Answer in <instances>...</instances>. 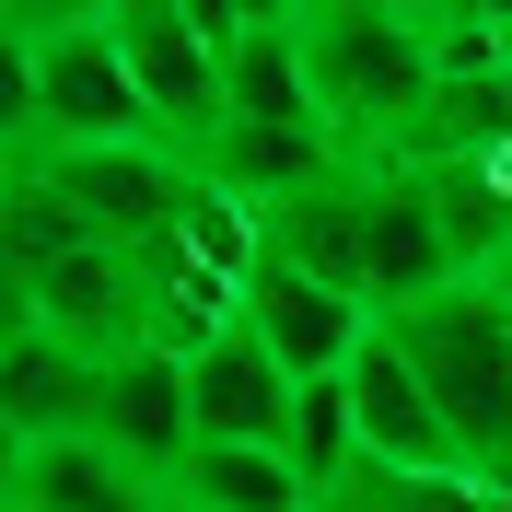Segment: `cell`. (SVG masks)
Returning <instances> with one entry per match:
<instances>
[{
  "mask_svg": "<svg viewBox=\"0 0 512 512\" xmlns=\"http://www.w3.org/2000/svg\"><path fill=\"white\" fill-rule=\"evenodd\" d=\"M175 501L198 512H315V489H303V466L268 443H198L187 478H175Z\"/></svg>",
  "mask_w": 512,
  "mask_h": 512,
  "instance_id": "4fadbf2b",
  "label": "cell"
},
{
  "mask_svg": "<svg viewBox=\"0 0 512 512\" xmlns=\"http://www.w3.org/2000/svg\"><path fill=\"white\" fill-rule=\"evenodd\" d=\"M163 512H198V501H175V489H163Z\"/></svg>",
  "mask_w": 512,
  "mask_h": 512,
  "instance_id": "e0dca14e",
  "label": "cell"
},
{
  "mask_svg": "<svg viewBox=\"0 0 512 512\" xmlns=\"http://www.w3.org/2000/svg\"><path fill=\"white\" fill-rule=\"evenodd\" d=\"M82 245H105V233L82 222L47 175L12 163V187H0V256H12V280H35V268H59V256H82Z\"/></svg>",
  "mask_w": 512,
  "mask_h": 512,
  "instance_id": "5bb4252c",
  "label": "cell"
},
{
  "mask_svg": "<svg viewBox=\"0 0 512 512\" xmlns=\"http://www.w3.org/2000/svg\"><path fill=\"white\" fill-rule=\"evenodd\" d=\"M501 35H512V24H501Z\"/></svg>",
  "mask_w": 512,
  "mask_h": 512,
  "instance_id": "ac0fdd59",
  "label": "cell"
},
{
  "mask_svg": "<svg viewBox=\"0 0 512 512\" xmlns=\"http://www.w3.org/2000/svg\"><path fill=\"white\" fill-rule=\"evenodd\" d=\"M0 512H163V489L105 443H35L0 466Z\"/></svg>",
  "mask_w": 512,
  "mask_h": 512,
  "instance_id": "7c38bea8",
  "label": "cell"
},
{
  "mask_svg": "<svg viewBox=\"0 0 512 512\" xmlns=\"http://www.w3.org/2000/svg\"><path fill=\"white\" fill-rule=\"evenodd\" d=\"M0 70H12V163L152 140L140 82H128V59H117V12H12Z\"/></svg>",
  "mask_w": 512,
  "mask_h": 512,
  "instance_id": "7a4b0ae2",
  "label": "cell"
},
{
  "mask_svg": "<svg viewBox=\"0 0 512 512\" xmlns=\"http://www.w3.org/2000/svg\"><path fill=\"white\" fill-rule=\"evenodd\" d=\"M245 326L268 338V361H280L291 384H350V361L384 338L373 303H350V291H326V280H303V268H280L268 245H256V268H245Z\"/></svg>",
  "mask_w": 512,
  "mask_h": 512,
  "instance_id": "8992f818",
  "label": "cell"
},
{
  "mask_svg": "<svg viewBox=\"0 0 512 512\" xmlns=\"http://www.w3.org/2000/svg\"><path fill=\"white\" fill-rule=\"evenodd\" d=\"M94 408H105V373H94V361H70L59 338H35V326L0 338V431H12V454L94 443Z\"/></svg>",
  "mask_w": 512,
  "mask_h": 512,
  "instance_id": "30bf717a",
  "label": "cell"
},
{
  "mask_svg": "<svg viewBox=\"0 0 512 512\" xmlns=\"http://www.w3.org/2000/svg\"><path fill=\"white\" fill-rule=\"evenodd\" d=\"M187 396H198V443H291V408H303V384L268 361L256 326H222L210 350L187 361Z\"/></svg>",
  "mask_w": 512,
  "mask_h": 512,
  "instance_id": "9c48e42d",
  "label": "cell"
},
{
  "mask_svg": "<svg viewBox=\"0 0 512 512\" xmlns=\"http://www.w3.org/2000/svg\"><path fill=\"white\" fill-rule=\"evenodd\" d=\"M94 443L128 454L152 489L187 478V454H198V396H187V361L175 350H128L117 373H105V408H94Z\"/></svg>",
  "mask_w": 512,
  "mask_h": 512,
  "instance_id": "ba28073f",
  "label": "cell"
},
{
  "mask_svg": "<svg viewBox=\"0 0 512 512\" xmlns=\"http://www.w3.org/2000/svg\"><path fill=\"white\" fill-rule=\"evenodd\" d=\"M12 326H35V338H59L70 361L117 373L128 350H152V291H140V256H128V245H82V256H59V268L12 280Z\"/></svg>",
  "mask_w": 512,
  "mask_h": 512,
  "instance_id": "5b68a950",
  "label": "cell"
},
{
  "mask_svg": "<svg viewBox=\"0 0 512 512\" xmlns=\"http://www.w3.org/2000/svg\"><path fill=\"white\" fill-rule=\"evenodd\" d=\"M303 24V70H315V117L350 163H396L443 94L431 70V12H396V0H315L291 12Z\"/></svg>",
  "mask_w": 512,
  "mask_h": 512,
  "instance_id": "6da1fadb",
  "label": "cell"
},
{
  "mask_svg": "<svg viewBox=\"0 0 512 512\" xmlns=\"http://www.w3.org/2000/svg\"><path fill=\"white\" fill-rule=\"evenodd\" d=\"M384 338H396V350L419 361V384L443 396L454 443H466V478H489L512 501V291L466 280V291H443V303L396 315Z\"/></svg>",
  "mask_w": 512,
  "mask_h": 512,
  "instance_id": "3957f363",
  "label": "cell"
},
{
  "mask_svg": "<svg viewBox=\"0 0 512 512\" xmlns=\"http://www.w3.org/2000/svg\"><path fill=\"white\" fill-rule=\"evenodd\" d=\"M291 466H303V489H350L361 478V431H350V384H303V408H291Z\"/></svg>",
  "mask_w": 512,
  "mask_h": 512,
  "instance_id": "9a60e30c",
  "label": "cell"
},
{
  "mask_svg": "<svg viewBox=\"0 0 512 512\" xmlns=\"http://www.w3.org/2000/svg\"><path fill=\"white\" fill-rule=\"evenodd\" d=\"M350 431H361V466L373 478H466V443H454L443 396L419 384V361L396 338H373L350 361Z\"/></svg>",
  "mask_w": 512,
  "mask_h": 512,
  "instance_id": "52a82bcc",
  "label": "cell"
},
{
  "mask_svg": "<svg viewBox=\"0 0 512 512\" xmlns=\"http://www.w3.org/2000/svg\"><path fill=\"white\" fill-rule=\"evenodd\" d=\"M315 512H396V489H384V478H373V466H361V478H350V489H326V501H315Z\"/></svg>",
  "mask_w": 512,
  "mask_h": 512,
  "instance_id": "2e32d148",
  "label": "cell"
},
{
  "mask_svg": "<svg viewBox=\"0 0 512 512\" xmlns=\"http://www.w3.org/2000/svg\"><path fill=\"white\" fill-rule=\"evenodd\" d=\"M222 105H233V128H326L315 117V70H303V24H291V12H245V24H233Z\"/></svg>",
  "mask_w": 512,
  "mask_h": 512,
  "instance_id": "8fae6325",
  "label": "cell"
},
{
  "mask_svg": "<svg viewBox=\"0 0 512 512\" xmlns=\"http://www.w3.org/2000/svg\"><path fill=\"white\" fill-rule=\"evenodd\" d=\"M245 12H187V0H117V59L140 82V117H152L163 152L210 163V140L233 128L222 105V47Z\"/></svg>",
  "mask_w": 512,
  "mask_h": 512,
  "instance_id": "277c9868",
  "label": "cell"
}]
</instances>
